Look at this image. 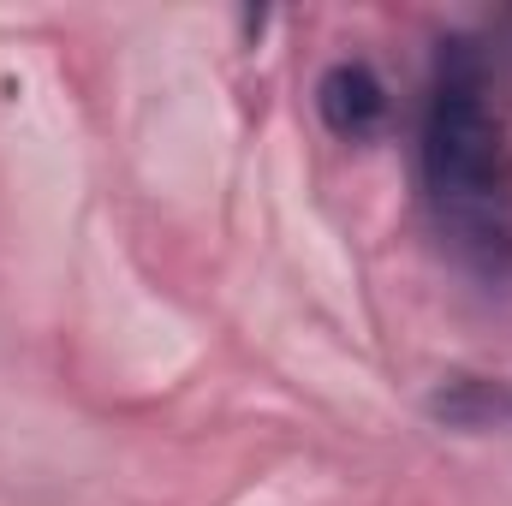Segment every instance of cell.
<instances>
[{"instance_id": "2", "label": "cell", "mask_w": 512, "mask_h": 506, "mask_svg": "<svg viewBox=\"0 0 512 506\" xmlns=\"http://www.w3.org/2000/svg\"><path fill=\"white\" fill-rule=\"evenodd\" d=\"M316 114H322V126L334 131V137L364 143V137H376V131L387 126L393 102H387V84L376 78V66L340 60V66H328L322 84H316Z\"/></svg>"}, {"instance_id": "1", "label": "cell", "mask_w": 512, "mask_h": 506, "mask_svg": "<svg viewBox=\"0 0 512 506\" xmlns=\"http://www.w3.org/2000/svg\"><path fill=\"white\" fill-rule=\"evenodd\" d=\"M471 42H447L423 137H417V179L435 239L459 268L483 280L512 274V131L489 102Z\"/></svg>"}]
</instances>
